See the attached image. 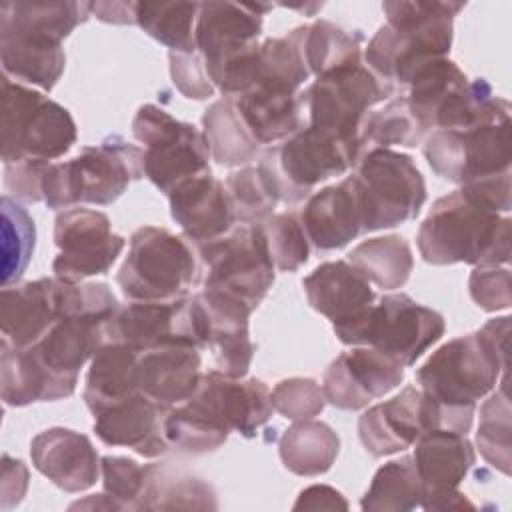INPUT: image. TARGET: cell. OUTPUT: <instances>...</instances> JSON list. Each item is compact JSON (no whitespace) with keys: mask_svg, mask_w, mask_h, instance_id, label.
<instances>
[{"mask_svg":"<svg viewBox=\"0 0 512 512\" xmlns=\"http://www.w3.org/2000/svg\"><path fill=\"white\" fill-rule=\"evenodd\" d=\"M76 384L52 374L30 348H16L0 340V394L6 406L54 402L72 396Z\"/></svg>","mask_w":512,"mask_h":512,"instance_id":"obj_31","label":"cell"},{"mask_svg":"<svg viewBox=\"0 0 512 512\" xmlns=\"http://www.w3.org/2000/svg\"><path fill=\"white\" fill-rule=\"evenodd\" d=\"M200 280L202 270L192 242L162 226L132 232L128 254L116 274L124 298L132 302L184 298Z\"/></svg>","mask_w":512,"mask_h":512,"instance_id":"obj_5","label":"cell"},{"mask_svg":"<svg viewBox=\"0 0 512 512\" xmlns=\"http://www.w3.org/2000/svg\"><path fill=\"white\" fill-rule=\"evenodd\" d=\"M464 2L392 0L384 2L386 24L364 50L366 66L396 92L410 74L432 58H446L454 38V16Z\"/></svg>","mask_w":512,"mask_h":512,"instance_id":"obj_2","label":"cell"},{"mask_svg":"<svg viewBox=\"0 0 512 512\" xmlns=\"http://www.w3.org/2000/svg\"><path fill=\"white\" fill-rule=\"evenodd\" d=\"M302 286L308 304L326 316L332 326L350 322L376 300L370 282L348 260L316 266L302 280Z\"/></svg>","mask_w":512,"mask_h":512,"instance_id":"obj_27","label":"cell"},{"mask_svg":"<svg viewBox=\"0 0 512 512\" xmlns=\"http://www.w3.org/2000/svg\"><path fill=\"white\" fill-rule=\"evenodd\" d=\"M138 392V352L118 342H104L86 374L82 392L86 408L96 416Z\"/></svg>","mask_w":512,"mask_h":512,"instance_id":"obj_32","label":"cell"},{"mask_svg":"<svg viewBox=\"0 0 512 512\" xmlns=\"http://www.w3.org/2000/svg\"><path fill=\"white\" fill-rule=\"evenodd\" d=\"M166 406L138 392L94 416V434L108 446H126L144 458L170 450L164 424Z\"/></svg>","mask_w":512,"mask_h":512,"instance_id":"obj_23","label":"cell"},{"mask_svg":"<svg viewBox=\"0 0 512 512\" xmlns=\"http://www.w3.org/2000/svg\"><path fill=\"white\" fill-rule=\"evenodd\" d=\"M300 220L318 250L342 248L364 234V202L356 174L310 194Z\"/></svg>","mask_w":512,"mask_h":512,"instance_id":"obj_20","label":"cell"},{"mask_svg":"<svg viewBox=\"0 0 512 512\" xmlns=\"http://www.w3.org/2000/svg\"><path fill=\"white\" fill-rule=\"evenodd\" d=\"M170 214L192 244L216 240L236 226L230 194L212 172L178 184L170 194Z\"/></svg>","mask_w":512,"mask_h":512,"instance_id":"obj_22","label":"cell"},{"mask_svg":"<svg viewBox=\"0 0 512 512\" xmlns=\"http://www.w3.org/2000/svg\"><path fill=\"white\" fill-rule=\"evenodd\" d=\"M272 408L288 420H310L326 406L322 386L314 378H286L270 390Z\"/></svg>","mask_w":512,"mask_h":512,"instance_id":"obj_49","label":"cell"},{"mask_svg":"<svg viewBox=\"0 0 512 512\" xmlns=\"http://www.w3.org/2000/svg\"><path fill=\"white\" fill-rule=\"evenodd\" d=\"M292 510H348V502L336 488L314 484L300 492Z\"/></svg>","mask_w":512,"mask_h":512,"instance_id":"obj_54","label":"cell"},{"mask_svg":"<svg viewBox=\"0 0 512 512\" xmlns=\"http://www.w3.org/2000/svg\"><path fill=\"white\" fill-rule=\"evenodd\" d=\"M140 178H144V150L112 134L100 144L80 148L70 160L48 162L42 180L44 204L50 210L76 204L106 206Z\"/></svg>","mask_w":512,"mask_h":512,"instance_id":"obj_4","label":"cell"},{"mask_svg":"<svg viewBox=\"0 0 512 512\" xmlns=\"http://www.w3.org/2000/svg\"><path fill=\"white\" fill-rule=\"evenodd\" d=\"M202 134L210 158L226 168L246 166L260 156V144L244 126L234 98L222 96L202 114Z\"/></svg>","mask_w":512,"mask_h":512,"instance_id":"obj_34","label":"cell"},{"mask_svg":"<svg viewBox=\"0 0 512 512\" xmlns=\"http://www.w3.org/2000/svg\"><path fill=\"white\" fill-rule=\"evenodd\" d=\"M510 110L492 120L458 130H432L424 140L430 168L454 184H470L510 172Z\"/></svg>","mask_w":512,"mask_h":512,"instance_id":"obj_12","label":"cell"},{"mask_svg":"<svg viewBox=\"0 0 512 512\" xmlns=\"http://www.w3.org/2000/svg\"><path fill=\"white\" fill-rule=\"evenodd\" d=\"M196 294L208 316L206 348L212 352L216 370L232 378H246L256 350L248 330L252 310L244 302L220 292L200 290Z\"/></svg>","mask_w":512,"mask_h":512,"instance_id":"obj_25","label":"cell"},{"mask_svg":"<svg viewBox=\"0 0 512 512\" xmlns=\"http://www.w3.org/2000/svg\"><path fill=\"white\" fill-rule=\"evenodd\" d=\"M200 350L160 346L138 352V388L154 402L174 408L192 398L200 384Z\"/></svg>","mask_w":512,"mask_h":512,"instance_id":"obj_26","label":"cell"},{"mask_svg":"<svg viewBox=\"0 0 512 512\" xmlns=\"http://www.w3.org/2000/svg\"><path fill=\"white\" fill-rule=\"evenodd\" d=\"M358 160V140L304 126L288 140L262 150L256 166L280 202L298 204L310 198L314 186L346 174Z\"/></svg>","mask_w":512,"mask_h":512,"instance_id":"obj_6","label":"cell"},{"mask_svg":"<svg viewBox=\"0 0 512 512\" xmlns=\"http://www.w3.org/2000/svg\"><path fill=\"white\" fill-rule=\"evenodd\" d=\"M184 404L216 430L244 438H254L274 412L270 388L262 380L232 378L216 368L202 372L196 392Z\"/></svg>","mask_w":512,"mask_h":512,"instance_id":"obj_17","label":"cell"},{"mask_svg":"<svg viewBox=\"0 0 512 512\" xmlns=\"http://www.w3.org/2000/svg\"><path fill=\"white\" fill-rule=\"evenodd\" d=\"M258 226L266 238V246L276 270L294 272L308 262L310 240L302 226L300 214H272Z\"/></svg>","mask_w":512,"mask_h":512,"instance_id":"obj_46","label":"cell"},{"mask_svg":"<svg viewBox=\"0 0 512 512\" xmlns=\"http://www.w3.org/2000/svg\"><path fill=\"white\" fill-rule=\"evenodd\" d=\"M168 446L180 454L200 456L218 450L228 434L216 430L198 414H194L186 404H178L168 410L164 424Z\"/></svg>","mask_w":512,"mask_h":512,"instance_id":"obj_47","label":"cell"},{"mask_svg":"<svg viewBox=\"0 0 512 512\" xmlns=\"http://www.w3.org/2000/svg\"><path fill=\"white\" fill-rule=\"evenodd\" d=\"M414 464L426 490L458 488L476 464V452L466 434L430 430L414 442Z\"/></svg>","mask_w":512,"mask_h":512,"instance_id":"obj_33","label":"cell"},{"mask_svg":"<svg viewBox=\"0 0 512 512\" xmlns=\"http://www.w3.org/2000/svg\"><path fill=\"white\" fill-rule=\"evenodd\" d=\"M76 508H88V510H124L122 508V504L116 500V498H112L108 492H104V494H92V496H88V498H84V500H78V502H74L72 506H70V510H76Z\"/></svg>","mask_w":512,"mask_h":512,"instance_id":"obj_57","label":"cell"},{"mask_svg":"<svg viewBox=\"0 0 512 512\" xmlns=\"http://www.w3.org/2000/svg\"><path fill=\"white\" fill-rule=\"evenodd\" d=\"M100 474L104 492L116 498L124 510H138L148 480V464L142 466L128 456H104Z\"/></svg>","mask_w":512,"mask_h":512,"instance_id":"obj_48","label":"cell"},{"mask_svg":"<svg viewBox=\"0 0 512 512\" xmlns=\"http://www.w3.org/2000/svg\"><path fill=\"white\" fill-rule=\"evenodd\" d=\"M100 316H66L60 318L36 344L28 346L36 358L58 378L78 384L80 368L92 360L106 342Z\"/></svg>","mask_w":512,"mask_h":512,"instance_id":"obj_28","label":"cell"},{"mask_svg":"<svg viewBox=\"0 0 512 512\" xmlns=\"http://www.w3.org/2000/svg\"><path fill=\"white\" fill-rule=\"evenodd\" d=\"M2 510L20 504L28 488V468L20 458L2 456Z\"/></svg>","mask_w":512,"mask_h":512,"instance_id":"obj_53","label":"cell"},{"mask_svg":"<svg viewBox=\"0 0 512 512\" xmlns=\"http://www.w3.org/2000/svg\"><path fill=\"white\" fill-rule=\"evenodd\" d=\"M234 102L244 126L260 146L284 142L306 126L302 92L258 84L236 96Z\"/></svg>","mask_w":512,"mask_h":512,"instance_id":"obj_30","label":"cell"},{"mask_svg":"<svg viewBox=\"0 0 512 512\" xmlns=\"http://www.w3.org/2000/svg\"><path fill=\"white\" fill-rule=\"evenodd\" d=\"M2 74L10 80L32 84L50 92L66 66L62 44H36L16 38H0Z\"/></svg>","mask_w":512,"mask_h":512,"instance_id":"obj_39","label":"cell"},{"mask_svg":"<svg viewBox=\"0 0 512 512\" xmlns=\"http://www.w3.org/2000/svg\"><path fill=\"white\" fill-rule=\"evenodd\" d=\"M472 300L486 312L506 310L512 304L510 270L500 266H476L468 280Z\"/></svg>","mask_w":512,"mask_h":512,"instance_id":"obj_50","label":"cell"},{"mask_svg":"<svg viewBox=\"0 0 512 512\" xmlns=\"http://www.w3.org/2000/svg\"><path fill=\"white\" fill-rule=\"evenodd\" d=\"M510 316L488 320L480 330L442 344L416 370L418 388L444 408L474 416L508 366Z\"/></svg>","mask_w":512,"mask_h":512,"instance_id":"obj_3","label":"cell"},{"mask_svg":"<svg viewBox=\"0 0 512 512\" xmlns=\"http://www.w3.org/2000/svg\"><path fill=\"white\" fill-rule=\"evenodd\" d=\"M212 484L204 478L174 470L168 464H148V480L138 510H216Z\"/></svg>","mask_w":512,"mask_h":512,"instance_id":"obj_36","label":"cell"},{"mask_svg":"<svg viewBox=\"0 0 512 512\" xmlns=\"http://www.w3.org/2000/svg\"><path fill=\"white\" fill-rule=\"evenodd\" d=\"M224 186L240 224H262L280 202L258 166H242L230 172Z\"/></svg>","mask_w":512,"mask_h":512,"instance_id":"obj_45","label":"cell"},{"mask_svg":"<svg viewBox=\"0 0 512 512\" xmlns=\"http://www.w3.org/2000/svg\"><path fill=\"white\" fill-rule=\"evenodd\" d=\"M34 468L64 492H84L100 476V456L86 434L54 426L30 442Z\"/></svg>","mask_w":512,"mask_h":512,"instance_id":"obj_21","label":"cell"},{"mask_svg":"<svg viewBox=\"0 0 512 512\" xmlns=\"http://www.w3.org/2000/svg\"><path fill=\"white\" fill-rule=\"evenodd\" d=\"M346 346H370L404 368L436 344L446 330L444 316L404 292L382 294L350 322L332 326Z\"/></svg>","mask_w":512,"mask_h":512,"instance_id":"obj_7","label":"cell"},{"mask_svg":"<svg viewBox=\"0 0 512 512\" xmlns=\"http://www.w3.org/2000/svg\"><path fill=\"white\" fill-rule=\"evenodd\" d=\"M90 14V2H2L0 38L62 44Z\"/></svg>","mask_w":512,"mask_h":512,"instance_id":"obj_29","label":"cell"},{"mask_svg":"<svg viewBox=\"0 0 512 512\" xmlns=\"http://www.w3.org/2000/svg\"><path fill=\"white\" fill-rule=\"evenodd\" d=\"M138 2H90V12L106 24H136Z\"/></svg>","mask_w":512,"mask_h":512,"instance_id":"obj_56","label":"cell"},{"mask_svg":"<svg viewBox=\"0 0 512 512\" xmlns=\"http://www.w3.org/2000/svg\"><path fill=\"white\" fill-rule=\"evenodd\" d=\"M356 178L364 202V232L394 228L416 218L426 202L424 176L412 156L374 148L360 156Z\"/></svg>","mask_w":512,"mask_h":512,"instance_id":"obj_14","label":"cell"},{"mask_svg":"<svg viewBox=\"0 0 512 512\" xmlns=\"http://www.w3.org/2000/svg\"><path fill=\"white\" fill-rule=\"evenodd\" d=\"M54 244L58 246L52 262L54 276L82 282L106 274L122 254L126 238L112 230L104 212L66 208L54 218Z\"/></svg>","mask_w":512,"mask_h":512,"instance_id":"obj_16","label":"cell"},{"mask_svg":"<svg viewBox=\"0 0 512 512\" xmlns=\"http://www.w3.org/2000/svg\"><path fill=\"white\" fill-rule=\"evenodd\" d=\"M60 320V280L40 278L0 292L2 336L16 348L36 344Z\"/></svg>","mask_w":512,"mask_h":512,"instance_id":"obj_24","label":"cell"},{"mask_svg":"<svg viewBox=\"0 0 512 512\" xmlns=\"http://www.w3.org/2000/svg\"><path fill=\"white\" fill-rule=\"evenodd\" d=\"M422 510H474L476 506L466 498V494L458 492L456 488L446 490H426Z\"/></svg>","mask_w":512,"mask_h":512,"instance_id":"obj_55","label":"cell"},{"mask_svg":"<svg viewBox=\"0 0 512 512\" xmlns=\"http://www.w3.org/2000/svg\"><path fill=\"white\" fill-rule=\"evenodd\" d=\"M200 2H138L136 24L170 52H196L194 28Z\"/></svg>","mask_w":512,"mask_h":512,"instance_id":"obj_41","label":"cell"},{"mask_svg":"<svg viewBox=\"0 0 512 512\" xmlns=\"http://www.w3.org/2000/svg\"><path fill=\"white\" fill-rule=\"evenodd\" d=\"M394 94L392 86L380 80L364 62H358L318 76L302 92V102L308 126L358 140L370 108Z\"/></svg>","mask_w":512,"mask_h":512,"instance_id":"obj_15","label":"cell"},{"mask_svg":"<svg viewBox=\"0 0 512 512\" xmlns=\"http://www.w3.org/2000/svg\"><path fill=\"white\" fill-rule=\"evenodd\" d=\"M426 138V130L414 116L408 100L400 94L382 110L368 112L358 134L360 156L374 148H414Z\"/></svg>","mask_w":512,"mask_h":512,"instance_id":"obj_42","label":"cell"},{"mask_svg":"<svg viewBox=\"0 0 512 512\" xmlns=\"http://www.w3.org/2000/svg\"><path fill=\"white\" fill-rule=\"evenodd\" d=\"M48 162L22 160L4 164V188L6 196L22 202H44L42 180Z\"/></svg>","mask_w":512,"mask_h":512,"instance_id":"obj_52","label":"cell"},{"mask_svg":"<svg viewBox=\"0 0 512 512\" xmlns=\"http://www.w3.org/2000/svg\"><path fill=\"white\" fill-rule=\"evenodd\" d=\"M280 460L298 476H320L328 472L340 452L338 434L318 420H296L278 442Z\"/></svg>","mask_w":512,"mask_h":512,"instance_id":"obj_37","label":"cell"},{"mask_svg":"<svg viewBox=\"0 0 512 512\" xmlns=\"http://www.w3.org/2000/svg\"><path fill=\"white\" fill-rule=\"evenodd\" d=\"M474 416L444 408L418 386H404L400 394L370 406L358 420V436L364 450L374 456L402 452L430 430L468 434Z\"/></svg>","mask_w":512,"mask_h":512,"instance_id":"obj_10","label":"cell"},{"mask_svg":"<svg viewBox=\"0 0 512 512\" xmlns=\"http://www.w3.org/2000/svg\"><path fill=\"white\" fill-rule=\"evenodd\" d=\"M270 4L254 2H200L194 44L206 70L250 50L262 34V16Z\"/></svg>","mask_w":512,"mask_h":512,"instance_id":"obj_19","label":"cell"},{"mask_svg":"<svg viewBox=\"0 0 512 512\" xmlns=\"http://www.w3.org/2000/svg\"><path fill=\"white\" fill-rule=\"evenodd\" d=\"M404 380V366L370 348L354 346L336 356L324 370L326 402L340 410H362L392 392Z\"/></svg>","mask_w":512,"mask_h":512,"instance_id":"obj_18","label":"cell"},{"mask_svg":"<svg viewBox=\"0 0 512 512\" xmlns=\"http://www.w3.org/2000/svg\"><path fill=\"white\" fill-rule=\"evenodd\" d=\"M106 342H118L134 352L160 346L206 348L208 316L198 294L166 302L120 304L104 324Z\"/></svg>","mask_w":512,"mask_h":512,"instance_id":"obj_13","label":"cell"},{"mask_svg":"<svg viewBox=\"0 0 512 512\" xmlns=\"http://www.w3.org/2000/svg\"><path fill=\"white\" fill-rule=\"evenodd\" d=\"M78 130L70 112L2 74V162H54L76 144Z\"/></svg>","mask_w":512,"mask_h":512,"instance_id":"obj_8","label":"cell"},{"mask_svg":"<svg viewBox=\"0 0 512 512\" xmlns=\"http://www.w3.org/2000/svg\"><path fill=\"white\" fill-rule=\"evenodd\" d=\"M192 246L202 270V290L232 296L254 312L276 276L260 226L236 224L224 236Z\"/></svg>","mask_w":512,"mask_h":512,"instance_id":"obj_9","label":"cell"},{"mask_svg":"<svg viewBox=\"0 0 512 512\" xmlns=\"http://www.w3.org/2000/svg\"><path fill=\"white\" fill-rule=\"evenodd\" d=\"M34 220L16 204L14 198L2 196V284L10 286L24 274L34 252Z\"/></svg>","mask_w":512,"mask_h":512,"instance_id":"obj_44","label":"cell"},{"mask_svg":"<svg viewBox=\"0 0 512 512\" xmlns=\"http://www.w3.org/2000/svg\"><path fill=\"white\" fill-rule=\"evenodd\" d=\"M290 32L302 50L308 72L316 78L330 70L362 62L364 34L360 30H346L334 22L316 20Z\"/></svg>","mask_w":512,"mask_h":512,"instance_id":"obj_35","label":"cell"},{"mask_svg":"<svg viewBox=\"0 0 512 512\" xmlns=\"http://www.w3.org/2000/svg\"><path fill=\"white\" fill-rule=\"evenodd\" d=\"M510 402L506 394V376L500 390H496L480 408V424L476 432V444L482 458L498 468L502 474H510Z\"/></svg>","mask_w":512,"mask_h":512,"instance_id":"obj_43","label":"cell"},{"mask_svg":"<svg viewBox=\"0 0 512 512\" xmlns=\"http://www.w3.org/2000/svg\"><path fill=\"white\" fill-rule=\"evenodd\" d=\"M426 486L412 456L390 460L378 468L360 508L364 512H408L420 508Z\"/></svg>","mask_w":512,"mask_h":512,"instance_id":"obj_40","label":"cell"},{"mask_svg":"<svg viewBox=\"0 0 512 512\" xmlns=\"http://www.w3.org/2000/svg\"><path fill=\"white\" fill-rule=\"evenodd\" d=\"M170 76L174 86L190 100H208L214 96L216 86L212 84L204 60L198 52L184 54V52H170Z\"/></svg>","mask_w":512,"mask_h":512,"instance_id":"obj_51","label":"cell"},{"mask_svg":"<svg viewBox=\"0 0 512 512\" xmlns=\"http://www.w3.org/2000/svg\"><path fill=\"white\" fill-rule=\"evenodd\" d=\"M132 134L144 148V176L166 196L184 180L210 172V150L202 130L176 120L156 104H142Z\"/></svg>","mask_w":512,"mask_h":512,"instance_id":"obj_11","label":"cell"},{"mask_svg":"<svg viewBox=\"0 0 512 512\" xmlns=\"http://www.w3.org/2000/svg\"><path fill=\"white\" fill-rule=\"evenodd\" d=\"M348 262L382 290L402 288L414 268L410 244L400 234L376 236L360 242L348 252Z\"/></svg>","mask_w":512,"mask_h":512,"instance_id":"obj_38","label":"cell"},{"mask_svg":"<svg viewBox=\"0 0 512 512\" xmlns=\"http://www.w3.org/2000/svg\"><path fill=\"white\" fill-rule=\"evenodd\" d=\"M510 172L462 184L438 198L422 220L416 244L434 266H502L510 262Z\"/></svg>","mask_w":512,"mask_h":512,"instance_id":"obj_1","label":"cell"}]
</instances>
